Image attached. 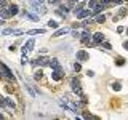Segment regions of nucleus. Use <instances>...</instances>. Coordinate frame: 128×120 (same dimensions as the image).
Wrapping results in <instances>:
<instances>
[{
  "label": "nucleus",
  "instance_id": "f257e3e1",
  "mask_svg": "<svg viewBox=\"0 0 128 120\" xmlns=\"http://www.w3.org/2000/svg\"><path fill=\"white\" fill-rule=\"evenodd\" d=\"M59 104H61V107L67 109V111H70V112H74V114H77V112H79L77 104H74L69 98H61V99H59Z\"/></svg>",
  "mask_w": 128,
  "mask_h": 120
},
{
  "label": "nucleus",
  "instance_id": "f03ea898",
  "mask_svg": "<svg viewBox=\"0 0 128 120\" xmlns=\"http://www.w3.org/2000/svg\"><path fill=\"white\" fill-rule=\"evenodd\" d=\"M29 2H31V5H32L34 11H37L39 15H43V13L46 11V6H45V5H42V2H37V0H29Z\"/></svg>",
  "mask_w": 128,
  "mask_h": 120
},
{
  "label": "nucleus",
  "instance_id": "7ed1b4c3",
  "mask_svg": "<svg viewBox=\"0 0 128 120\" xmlns=\"http://www.w3.org/2000/svg\"><path fill=\"white\" fill-rule=\"evenodd\" d=\"M70 87H72V90H74V93H77V95H80L82 96V88H80V83H79V80L77 78H72L70 80Z\"/></svg>",
  "mask_w": 128,
  "mask_h": 120
},
{
  "label": "nucleus",
  "instance_id": "20e7f679",
  "mask_svg": "<svg viewBox=\"0 0 128 120\" xmlns=\"http://www.w3.org/2000/svg\"><path fill=\"white\" fill-rule=\"evenodd\" d=\"M75 16L77 18H88L90 16V10H83V8H79V10H75Z\"/></svg>",
  "mask_w": 128,
  "mask_h": 120
},
{
  "label": "nucleus",
  "instance_id": "39448f33",
  "mask_svg": "<svg viewBox=\"0 0 128 120\" xmlns=\"http://www.w3.org/2000/svg\"><path fill=\"white\" fill-rule=\"evenodd\" d=\"M34 45H35V40L31 39V40H29V42L24 45V48H22V53L26 54V51H32V50H34Z\"/></svg>",
  "mask_w": 128,
  "mask_h": 120
},
{
  "label": "nucleus",
  "instance_id": "423d86ee",
  "mask_svg": "<svg viewBox=\"0 0 128 120\" xmlns=\"http://www.w3.org/2000/svg\"><path fill=\"white\" fill-rule=\"evenodd\" d=\"M88 53H86V51H83V50H79V51H77V59H79V61H86V59H88Z\"/></svg>",
  "mask_w": 128,
  "mask_h": 120
},
{
  "label": "nucleus",
  "instance_id": "0eeeda50",
  "mask_svg": "<svg viewBox=\"0 0 128 120\" xmlns=\"http://www.w3.org/2000/svg\"><path fill=\"white\" fill-rule=\"evenodd\" d=\"M56 13H58V15H61V16H67V13H69V6L61 5L58 10H56Z\"/></svg>",
  "mask_w": 128,
  "mask_h": 120
},
{
  "label": "nucleus",
  "instance_id": "6e6552de",
  "mask_svg": "<svg viewBox=\"0 0 128 120\" xmlns=\"http://www.w3.org/2000/svg\"><path fill=\"white\" fill-rule=\"evenodd\" d=\"M53 80H61L63 78V71H61V67H58V69H55V72H53Z\"/></svg>",
  "mask_w": 128,
  "mask_h": 120
},
{
  "label": "nucleus",
  "instance_id": "1a4fd4ad",
  "mask_svg": "<svg viewBox=\"0 0 128 120\" xmlns=\"http://www.w3.org/2000/svg\"><path fill=\"white\" fill-rule=\"evenodd\" d=\"M18 5H15V3H13V5H10L8 6V11H10V16H15V15H18Z\"/></svg>",
  "mask_w": 128,
  "mask_h": 120
},
{
  "label": "nucleus",
  "instance_id": "9d476101",
  "mask_svg": "<svg viewBox=\"0 0 128 120\" xmlns=\"http://www.w3.org/2000/svg\"><path fill=\"white\" fill-rule=\"evenodd\" d=\"M48 66L51 67V69H58V67H61V66H59V61L56 59V58H53V59H50Z\"/></svg>",
  "mask_w": 128,
  "mask_h": 120
},
{
  "label": "nucleus",
  "instance_id": "9b49d317",
  "mask_svg": "<svg viewBox=\"0 0 128 120\" xmlns=\"http://www.w3.org/2000/svg\"><path fill=\"white\" fill-rule=\"evenodd\" d=\"M22 16H24V18L32 19V21H39V16H37V15H32L31 11H24V13H22Z\"/></svg>",
  "mask_w": 128,
  "mask_h": 120
},
{
  "label": "nucleus",
  "instance_id": "f8f14e48",
  "mask_svg": "<svg viewBox=\"0 0 128 120\" xmlns=\"http://www.w3.org/2000/svg\"><path fill=\"white\" fill-rule=\"evenodd\" d=\"M80 39H82L83 43H90V32H88V30H85V32L80 35Z\"/></svg>",
  "mask_w": 128,
  "mask_h": 120
},
{
  "label": "nucleus",
  "instance_id": "ddd939ff",
  "mask_svg": "<svg viewBox=\"0 0 128 120\" xmlns=\"http://www.w3.org/2000/svg\"><path fill=\"white\" fill-rule=\"evenodd\" d=\"M50 59L48 58H37V63L35 64H40V66H48Z\"/></svg>",
  "mask_w": 128,
  "mask_h": 120
},
{
  "label": "nucleus",
  "instance_id": "4468645a",
  "mask_svg": "<svg viewBox=\"0 0 128 120\" xmlns=\"http://www.w3.org/2000/svg\"><path fill=\"white\" fill-rule=\"evenodd\" d=\"M93 39H95V42L96 43H101V42H104V35L101 32H96L95 35H93Z\"/></svg>",
  "mask_w": 128,
  "mask_h": 120
},
{
  "label": "nucleus",
  "instance_id": "2eb2a0df",
  "mask_svg": "<svg viewBox=\"0 0 128 120\" xmlns=\"http://www.w3.org/2000/svg\"><path fill=\"white\" fill-rule=\"evenodd\" d=\"M67 32H69V29L63 27V29H58V30H56V32H55V35H53V37H61V35H64V34H67Z\"/></svg>",
  "mask_w": 128,
  "mask_h": 120
},
{
  "label": "nucleus",
  "instance_id": "dca6fc26",
  "mask_svg": "<svg viewBox=\"0 0 128 120\" xmlns=\"http://www.w3.org/2000/svg\"><path fill=\"white\" fill-rule=\"evenodd\" d=\"M0 18H3V19L10 18V11H8V10H5V8H0Z\"/></svg>",
  "mask_w": 128,
  "mask_h": 120
},
{
  "label": "nucleus",
  "instance_id": "f3484780",
  "mask_svg": "<svg viewBox=\"0 0 128 120\" xmlns=\"http://www.w3.org/2000/svg\"><path fill=\"white\" fill-rule=\"evenodd\" d=\"M27 34H45V29H32V30H27Z\"/></svg>",
  "mask_w": 128,
  "mask_h": 120
},
{
  "label": "nucleus",
  "instance_id": "a211bd4d",
  "mask_svg": "<svg viewBox=\"0 0 128 120\" xmlns=\"http://www.w3.org/2000/svg\"><path fill=\"white\" fill-rule=\"evenodd\" d=\"M110 87H112V90H115V91H119V90H120V88H122V85H120V83H119V82H114V83H112V85H110Z\"/></svg>",
  "mask_w": 128,
  "mask_h": 120
},
{
  "label": "nucleus",
  "instance_id": "6ab92c4d",
  "mask_svg": "<svg viewBox=\"0 0 128 120\" xmlns=\"http://www.w3.org/2000/svg\"><path fill=\"white\" fill-rule=\"evenodd\" d=\"M104 21H106V16H104V15H99V16L96 18V23H98V24H103Z\"/></svg>",
  "mask_w": 128,
  "mask_h": 120
},
{
  "label": "nucleus",
  "instance_id": "aec40b11",
  "mask_svg": "<svg viewBox=\"0 0 128 120\" xmlns=\"http://www.w3.org/2000/svg\"><path fill=\"white\" fill-rule=\"evenodd\" d=\"M48 27H51V29H56V27H58V23L50 19V21H48Z\"/></svg>",
  "mask_w": 128,
  "mask_h": 120
},
{
  "label": "nucleus",
  "instance_id": "412c9836",
  "mask_svg": "<svg viewBox=\"0 0 128 120\" xmlns=\"http://www.w3.org/2000/svg\"><path fill=\"white\" fill-rule=\"evenodd\" d=\"M96 5H98V2H96V0H90V2H88V6H90V8H91V10L95 8Z\"/></svg>",
  "mask_w": 128,
  "mask_h": 120
},
{
  "label": "nucleus",
  "instance_id": "4be33fe9",
  "mask_svg": "<svg viewBox=\"0 0 128 120\" xmlns=\"http://www.w3.org/2000/svg\"><path fill=\"white\" fill-rule=\"evenodd\" d=\"M21 34H24V30H21V29H13V35H21Z\"/></svg>",
  "mask_w": 128,
  "mask_h": 120
},
{
  "label": "nucleus",
  "instance_id": "5701e85b",
  "mask_svg": "<svg viewBox=\"0 0 128 120\" xmlns=\"http://www.w3.org/2000/svg\"><path fill=\"white\" fill-rule=\"evenodd\" d=\"M42 75H43V72H42V71H37V72H35V75H34V77H35L37 80H39V78H42Z\"/></svg>",
  "mask_w": 128,
  "mask_h": 120
},
{
  "label": "nucleus",
  "instance_id": "b1692460",
  "mask_svg": "<svg viewBox=\"0 0 128 120\" xmlns=\"http://www.w3.org/2000/svg\"><path fill=\"white\" fill-rule=\"evenodd\" d=\"M26 88H27V91H29V93H31L32 96H35V91L32 90V87H31V85H26Z\"/></svg>",
  "mask_w": 128,
  "mask_h": 120
},
{
  "label": "nucleus",
  "instance_id": "393cba45",
  "mask_svg": "<svg viewBox=\"0 0 128 120\" xmlns=\"http://www.w3.org/2000/svg\"><path fill=\"white\" fill-rule=\"evenodd\" d=\"M91 23H93L91 19H85V21L82 23V26H83V27H86V26H90V24H91Z\"/></svg>",
  "mask_w": 128,
  "mask_h": 120
},
{
  "label": "nucleus",
  "instance_id": "a878e982",
  "mask_svg": "<svg viewBox=\"0 0 128 120\" xmlns=\"http://www.w3.org/2000/svg\"><path fill=\"white\" fill-rule=\"evenodd\" d=\"M74 69H75L77 72H79L80 69H82V66H80V63H75V64H74Z\"/></svg>",
  "mask_w": 128,
  "mask_h": 120
},
{
  "label": "nucleus",
  "instance_id": "bb28decb",
  "mask_svg": "<svg viewBox=\"0 0 128 120\" xmlns=\"http://www.w3.org/2000/svg\"><path fill=\"white\" fill-rule=\"evenodd\" d=\"M101 45L106 48V50H110V43H107V42H104V43H103V42H101Z\"/></svg>",
  "mask_w": 128,
  "mask_h": 120
},
{
  "label": "nucleus",
  "instance_id": "cd10ccee",
  "mask_svg": "<svg viewBox=\"0 0 128 120\" xmlns=\"http://www.w3.org/2000/svg\"><path fill=\"white\" fill-rule=\"evenodd\" d=\"M8 34H13V29H5L3 30V35H8Z\"/></svg>",
  "mask_w": 128,
  "mask_h": 120
},
{
  "label": "nucleus",
  "instance_id": "c85d7f7f",
  "mask_svg": "<svg viewBox=\"0 0 128 120\" xmlns=\"http://www.w3.org/2000/svg\"><path fill=\"white\" fill-rule=\"evenodd\" d=\"M6 6V0H0V8H5Z\"/></svg>",
  "mask_w": 128,
  "mask_h": 120
},
{
  "label": "nucleus",
  "instance_id": "c756f323",
  "mask_svg": "<svg viewBox=\"0 0 128 120\" xmlns=\"http://www.w3.org/2000/svg\"><path fill=\"white\" fill-rule=\"evenodd\" d=\"M27 61H29V59H27V58L24 56V58H22V59H21V64H27Z\"/></svg>",
  "mask_w": 128,
  "mask_h": 120
},
{
  "label": "nucleus",
  "instance_id": "7c9ffc66",
  "mask_svg": "<svg viewBox=\"0 0 128 120\" xmlns=\"http://www.w3.org/2000/svg\"><path fill=\"white\" fill-rule=\"evenodd\" d=\"M46 2H48L50 5H55V3H58V0H46Z\"/></svg>",
  "mask_w": 128,
  "mask_h": 120
},
{
  "label": "nucleus",
  "instance_id": "2f4dec72",
  "mask_svg": "<svg viewBox=\"0 0 128 120\" xmlns=\"http://www.w3.org/2000/svg\"><path fill=\"white\" fill-rule=\"evenodd\" d=\"M86 75H88V77H93V75H95V72H93V71H88V72H86Z\"/></svg>",
  "mask_w": 128,
  "mask_h": 120
},
{
  "label": "nucleus",
  "instance_id": "473e14b6",
  "mask_svg": "<svg viewBox=\"0 0 128 120\" xmlns=\"http://www.w3.org/2000/svg\"><path fill=\"white\" fill-rule=\"evenodd\" d=\"M123 48H125V50H128V42H125V43H123Z\"/></svg>",
  "mask_w": 128,
  "mask_h": 120
},
{
  "label": "nucleus",
  "instance_id": "72a5a7b5",
  "mask_svg": "<svg viewBox=\"0 0 128 120\" xmlns=\"http://www.w3.org/2000/svg\"><path fill=\"white\" fill-rule=\"evenodd\" d=\"M0 119H3V115H2V112H0Z\"/></svg>",
  "mask_w": 128,
  "mask_h": 120
},
{
  "label": "nucleus",
  "instance_id": "f704fd0d",
  "mask_svg": "<svg viewBox=\"0 0 128 120\" xmlns=\"http://www.w3.org/2000/svg\"><path fill=\"white\" fill-rule=\"evenodd\" d=\"M127 34H128V29H127Z\"/></svg>",
  "mask_w": 128,
  "mask_h": 120
}]
</instances>
